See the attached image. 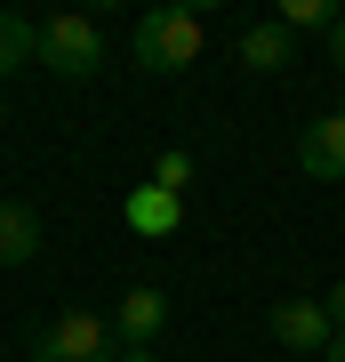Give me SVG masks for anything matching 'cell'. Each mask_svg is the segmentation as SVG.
<instances>
[{
    "instance_id": "cell-1",
    "label": "cell",
    "mask_w": 345,
    "mask_h": 362,
    "mask_svg": "<svg viewBox=\"0 0 345 362\" xmlns=\"http://www.w3.org/2000/svg\"><path fill=\"white\" fill-rule=\"evenodd\" d=\"M128 57H137L145 73H185L193 57H201V16L193 8H145L137 33H128Z\"/></svg>"
},
{
    "instance_id": "cell-2",
    "label": "cell",
    "mask_w": 345,
    "mask_h": 362,
    "mask_svg": "<svg viewBox=\"0 0 345 362\" xmlns=\"http://www.w3.org/2000/svg\"><path fill=\"white\" fill-rule=\"evenodd\" d=\"M32 362H113V314L64 306L56 322H40V338H32Z\"/></svg>"
},
{
    "instance_id": "cell-3",
    "label": "cell",
    "mask_w": 345,
    "mask_h": 362,
    "mask_svg": "<svg viewBox=\"0 0 345 362\" xmlns=\"http://www.w3.org/2000/svg\"><path fill=\"white\" fill-rule=\"evenodd\" d=\"M40 65H49L56 81H89V73L104 65L97 16H49V25H40Z\"/></svg>"
},
{
    "instance_id": "cell-4",
    "label": "cell",
    "mask_w": 345,
    "mask_h": 362,
    "mask_svg": "<svg viewBox=\"0 0 345 362\" xmlns=\"http://www.w3.org/2000/svg\"><path fill=\"white\" fill-rule=\"evenodd\" d=\"M265 330L282 338L289 354H329V338H337L329 314H321V298H282V306L265 314Z\"/></svg>"
},
{
    "instance_id": "cell-5",
    "label": "cell",
    "mask_w": 345,
    "mask_h": 362,
    "mask_svg": "<svg viewBox=\"0 0 345 362\" xmlns=\"http://www.w3.org/2000/svg\"><path fill=\"white\" fill-rule=\"evenodd\" d=\"M161 322H169V290H153V282H137V290L113 306V338H121L128 354H145V346H153Z\"/></svg>"
},
{
    "instance_id": "cell-6",
    "label": "cell",
    "mask_w": 345,
    "mask_h": 362,
    "mask_svg": "<svg viewBox=\"0 0 345 362\" xmlns=\"http://www.w3.org/2000/svg\"><path fill=\"white\" fill-rule=\"evenodd\" d=\"M297 169L321 185H345V113H321L305 137H297Z\"/></svg>"
},
{
    "instance_id": "cell-7",
    "label": "cell",
    "mask_w": 345,
    "mask_h": 362,
    "mask_svg": "<svg viewBox=\"0 0 345 362\" xmlns=\"http://www.w3.org/2000/svg\"><path fill=\"white\" fill-rule=\"evenodd\" d=\"M177 218H185V202L161 194V185H137V194H128V233H145V242L177 233Z\"/></svg>"
},
{
    "instance_id": "cell-8",
    "label": "cell",
    "mask_w": 345,
    "mask_h": 362,
    "mask_svg": "<svg viewBox=\"0 0 345 362\" xmlns=\"http://www.w3.org/2000/svg\"><path fill=\"white\" fill-rule=\"evenodd\" d=\"M289 49H297V33L282 25V16L241 33V65H249V73H282V65H289Z\"/></svg>"
},
{
    "instance_id": "cell-9",
    "label": "cell",
    "mask_w": 345,
    "mask_h": 362,
    "mask_svg": "<svg viewBox=\"0 0 345 362\" xmlns=\"http://www.w3.org/2000/svg\"><path fill=\"white\" fill-rule=\"evenodd\" d=\"M25 258H40V218L25 202H0V266H25Z\"/></svg>"
},
{
    "instance_id": "cell-10",
    "label": "cell",
    "mask_w": 345,
    "mask_h": 362,
    "mask_svg": "<svg viewBox=\"0 0 345 362\" xmlns=\"http://www.w3.org/2000/svg\"><path fill=\"white\" fill-rule=\"evenodd\" d=\"M40 65V25H25V16H0V81Z\"/></svg>"
},
{
    "instance_id": "cell-11",
    "label": "cell",
    "mask_w": 345,
    "mask_h": 362,
    "mask_svg": "<svg viewBox=\"0 0 345 362\" xmlns=\"http://www.w3.org/2000/svg\"><path fill=\"white\" fill-rule=\"evenodd\" d=\"M153 185H161V194H177V202H185V185H193V153H177V145H169V153L153 161Z\"/></svg>"
},
{
    "instance_id": "cell-12",
    "label": "cell",
    "mask_w": 345,
    "mask_h": 362,
    "mask_svg": "<svg viewBox=\"0 0 345 362\" xmlns=\"http://www.w3.org/2000/svg\"><path fill=\"white\" fill-rule=\"evenodd\" d=\"M282 25H289V33H305V25L329 33V25H337V8H329V0H282Z\"/></svg>"
},
{
    "instance_id": "cell-13",
    "label": "cell",
    "mask_w": 345,
    "mask_h": 362,
    "mask_svg": "<svg viewBox=\"0 0 345 362\" xmlns=\"http://www.w3.org/2000/svg\"><path fill=\"white\" fill-rule=\"evenodd\" d=\"M321 314H329V330H345V282H329V298H321Z\"/></svg>"
},
{
    "instance_id": "cell-14",
    "label": "cell",
    "mask_w": 345,
    "mask_h": 362,
    "mask_svg": "<svg viewBox=\"0 0 345 362\" xmlns=\"http://www.w3.org/2000/svg\"><path fill=\"white\" fill-rule=\"evenodd\" d=\"M321 40H329V65L345 73V16H337V25H329V33H321Z\"/></svg>"
},
{
    "instance_id": "cell-15",
    "label": "cell",
    "mask_w": 345,
    "mask_h": 362,
    "mask_svg": "<svg viewBox=\"0 0 345 362\" xmlns=\"http://www.w3.org/2000/svg\"><path fill=\"white\" fill-rule=\"evenodd\" d=\"M321 362H345V330H337V338H329V354H321Z\"/></svg>"
},
{
    "instance_id": "cell-16",
    "label": "cell",
    "mask_w": 345,
    "mask_h": 362,
    "mask_svg": "<svg viewBox=\"0 0 345 362\" xmlns=\"http://www.w3.org/2000/svg\"><path fill=\"white\" fill-rule=\"evenodd\" d=\"M113 362H161V354H113Z\"/></svg>"
}]
</instances>
